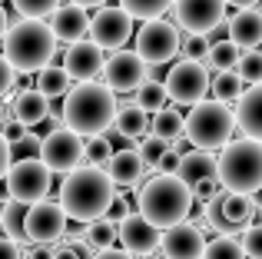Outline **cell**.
<instances>
[{
  "label": "cell",
  "mask_w": 262,
  "mask_h": 259,
  "mask_svg": "<svg viewBox=\"0 0 262 259\" xmlns=\"http://www.w3.org/2000/svg\"><path fill=\"white\" fill-rule=\"evenodd\" d=\"M116 200V186L106 176V169L100 166H80L73 173H67V180L60 183V206H63L67 220L77 223H96L106 220L110 206Z\"/></svg>",
  "instance_id": "1"
},
{
  "label": "cell",
  "mask_w": 262,
  "mask_h": 259,
  "mask_svg": "<svg viewBox=\"0 0 262 259\" xmlns=\"http://www.w3.org/2000/svg\"><path fill=\"white\" fill-rule=\"evenodd\" d=\"M116 93L106 83H80L63 97V126L73 130L77 136H103L116 123Z\"/></svg>",
  "instance_id": "2"
},
{
  "label": "cell",
  "mask_w": 262,
  "mask_h": 259,
  "mask_svg": "<svg viewBox=\"0 0 262 259\" xmlns=\"http://www.w3.org/2000/svg\"><path fill=\"white\" fill-rule=\"evenodd\" d=\"M192 203H196V200H192V189L186 186L179 176H169V173L149 176V180L140 186V193H136L140 216L146 223H153L160 233L189 220Z\"/></svg>",
  "instance_id": "3"
},
{
  "label": "cell",
  "mask_w": 262,
  "mask_h": 259,
  "mask_svg": "<svg viewBox=\"0 0 262 259\" xmlns=\"http://www.w3.org/2000/svg\"><path fill=\"white\" fill-rule=\"evenodd\" d=\"M57 53V37L43 20H17L4 37V57L13 73H40Z\"/></svg>",
  "instance_id": "4"
},
{
  "label": "cell",
  "mask_w": 262,
  "mask_h": 259,
  "mask_svg": "<svg viewBox=\"0 0 262 259\" xmlns=\"http://www.w3.org/2000/svg\"><path fill=\"white\" fill-rule=\"evenodd\" d=\"M216 180L223 186V193H243L252 196L262 189V143L256 140H232L223 146V153L216 156Z\"/></svg>",
  "instance_id": "5"
},
{
  "label": "cell",
  "mask_w": 262,
  "mask_h": 259,
  "mask_svg": "<svg viewBox=\"0 0 262 259\" xmlns=\"http://www.w3.org/2000/svg\"><path fill=\"white\" fill-rule=\"evenodd\" d=\"M232 130H236V113L219 100H203L186 113V140L196 149H223L226 143H232Z\"/></svg>",
  "instance_id": "6"
},
{
  "label": "cell",
  "mask_w": 262,
  "mask_h": 259,
  "mask_svg": "<svg viewBox=\"0 0 262 259\" xmlns=\"http://www.w3.org/2000/svg\"><path fill=\"white\" fill-rule=\"evenodd\" d=\"M206 213V226L216 229L219 236H243L252 226V216H256V200L243 193H219L216 200H209L203 206Z\"/></svg>",
  "instance_id": "7"
},
{
  "label": "cell",
  "mask_w": 262,
  "mask_h": 259,
  "mask_svg": "<svg viewBox=\"0 0 262 259\" xmlns=\"http://www.w3.org/2000/svg\"><path fill=\"white\" fill-rule=\"evenodd\" d=\"M4 183H7V193H10L13 203L33 206V203H43L47 193L53 189V173L43 166L40 156H33V160H13Z\"/></svg>",
  "instance_id": "8"
},
{
  "label": "cell",
  "mask_w": 262,
  "mask_h": 259,
  "mask_svg": "<svg viewBox=\"0 0 262 259\" xmlns=\"http://www.w3.org/2000/svg\"><path fill=\"white\" fill-rule=\"evenodd\" d=\"M183 50V37H179V27L169 20H149L136 30V53L146 67H163Z\"/></svg>",
  "instance_id": "9"
},
{
  "label": "cell",
  "mask_w": 262,
  "mask_h": 259,
  "mask_svg": "<svg viewBox=\"0 0 262 259\" xmlns=\"http://www.w3.org/2000/svg\"><path fill=\"white\" fill-rule=\"evenodd\" d=\"M163 87H166L169 100H176L179 106H196V103H203L206 93L212 90V77H209V70H206V63L179 60L176 67H169Z\"/></svg>",
  "instance_id": "10"
},
{
  "label": "cell",
  "mask_w": 262,
  "mask_h": 259,
  "mask_svg": "<svg viewBox=\"0 0 262 259\" xmlns=\"http://www.w3.org/2000/svg\"><path fill=\"white\" fill-rule=\"evenodd\" d=\"M83 153L86 143L83 136H77L73 130L57 126L40 140V160L50 173H73V169L83 166Z\"/></svg>",
  "instance_id": "11"
},
{
  "label": "cell",
  "mask_w": 262,
  "mask_h": 259,
  "mask_svg": "<svg viewBox=\"0 0 262 259\" xmlns=\"http://www.w3.org/2000/svg\"><path fill=\"white\" fill-rule=\"evenodd\" d=\"M136 37L133 30V17L123 10L120 4L116 7H100V10L90 17V40H93L100 50H123L126 40Z\"/></svg>",
  "instance_id": "12"
},
{
  "label": "cell",
  "mask_w": 262,
  "mask_h": 259,
  "mask_svg": "<svg viewBox=\"0 0 262 259\" xmlns=\"http://www.w3.org/2000/svg\"><path fill=\"white\" fill-rule=\"evenodd\" d=\"M67 233V213L60 203L43 200L27 206V220H24V240H30L33 246H50Z\"/></svg>",
  "instance_id": "13"
},
{
  "label": "cell",
  "mask_w": 262,
  "mask_h": 259,
  "mask_svg": "<svg viewBox=\"0 0 262 259\" xmlns=\"http://www.w3.org/2000/svg\"><path fill=\"white\" fill-rule=\"evenodd\" d=\"M146 80H149V67L140 60L136 50H116L113 57H106L103 83L113 93H136Z\"/></svg>",
  "instance_id": "14"
},
{
  "label": "cell",
  "mask_w": 262,
  "mask_h": 259,
  "mask_svg": "<svg viewBox=\"0 0 262 259\" xmlns=\"http://www.w3.org/2000/svg\"><path fill=\"white\" fill-rule=\"evenodd\" d=\"M173 13H176V24L183 30L209 37L226 20V0H176Z\"/></svg>",
  "instance_id": "15"
},
{
  "label": "cell",
  "mask_w": 262,
  "mask_h": 259,
  "mask_svg": "<svg viewBox=\"0 0 262 259\" xmlns=\"http://www.w3.org/2000/svg\"><path fill=\"white\" fill-rule=\"evenodd\" d=\"M103 67H106V57H103V50L93 40H80V44L67 47V53H63V70L77 83H93L103 73Z\"/></svg>",
  "instance_id": "16"
},
{
  "label": "cell",
  "mask_w": 262,
  "mask_h": 259,
  "mask_svg": "<svg viewBox=\"0 0 262 259\" xmlns=\"http://www.w3.org/2000/svg\"><path fill=\"white\" fill-rule=\"evenodd\" d=\"M160 253H163V259H203L206 236L196 223H179L173 229H163Z\"/></svg>",
  "instance_id": "17"
},
{
  "label": "cell",
  "mask_w": 262,
  "mask_h": 259,
  "mask_svg": "<svg viewBox=\"0 0 262 259\" xmlns=\"http://www.w3.org/2000/svg\"><path fill=\"white\" fill-rule=\"evenodd\" d=\"M160 240H163V233L153 223L143 220L140 213H129L120 223V243H123L120 249H126L129 256H153L160 249Z\"/></svg>",
  "instance_id": "18"
},
{
  "label": "cell",
  "mask_w": 262,
  "mask_h": 259,
  "mask_svg": "<svg viewBox=\"0 0 262 259\" xmlns=\"http://www.w3.org/2000/svg\"><path fill=\"white\" fill-rule=\"evenodd\" d=\"M50 30H53V37H57V44L63 40V44L73 47V44H80V40H86V33H90V13L83 10V7H77V4H63V7L53 10Z\"/></svg>",
  "instance_id": "19"
},
{
  "label": "cell",
  "mask_w": 262,
  "mask_h": 259,
  "mask_svg": "<svg viewBox=\"0 0 262 259\" xmlns=\"http://www.w3.org/2000/svg\"><path fill=\"white\" fill-rule=\"evenodd\" d=\"M236 130L246 136V140H256L262 143V83L249 87V90L239 97L236 103Z\"/></svg>",
  "instance_id": "20"
},
{
  "label": "cell",
  "mask_w": 262,
  "mask_h": 259,
  "mask_svg": "<svg viewBox=\"0 0 262 259\" xmlns=\"http://www.w3.org/2000/svg\"><path fill=\"white\" fill-rule=\"evenodd\" d=\"M216 173H219L216 156L206 153V149H189V153L179 156V169H176V176H179V180H183L189 189L203 186V183H212V180H216Z\"/></svg>",
  "instance_id": "21"
},
{
  "label": "cell",
  "mask_w": 262,
  "mask_h": 259,
  "mask_svg": "<svg viewBox=\"0 0 262 259\" xmlns=\"http://www.w3.org/2000/svg\"><path fill=\"white\" fill-rule=\"evenodd\" d=\"M229 40L239 50H256L262 44V13L259 10H236L226 24Z\"/></svg>",
  "instance_id": "22"
},
{
  "label": "cell",
  "mask_w": 262,
  "mask_h": 259,
  "mask_svg": "<svg viewBox=\"0 0 262 259\" xmlns=\"http://www.w3.org/2000/svg\"><path fill=\"white\" fill-rule=\"evenodd\" d=\"M106 176L113 180V186H136L146 176V163H143L140 149H116L113 160L106 163Z\"/></svg>",
  "instance_id": "23"
},
{
  "label": "cell",
  "mask_w": 262,
  "mask_h": 259,
  "mask_svg": "<svg viewBox=\"0 0 262 259\" xmlns=\"http://www.w3.org/2000/svg\"><path fill=\"white\" fill-rule=\"evenodd\" d=\"M50 117V100L33 87V90H20L13 97V120L24 126H37Z\"/></svg>",
  "instance_id": "24"
},
{
  "label": "cell",
  "mask_w": 262,
  "mask_h": 259,
  "mask_svg": "<svg viewBox=\"0 0 262 259\" xmlns=\"http://www.w3.org/2000/svg\"><path fill=\"white\" fill-rule=\"evenodd\" d=\"M113 126H116V133H120L123 140H136V136H146L149 117L136 103H123L120 110H116V123Z\"/></svg>",
  "instance_id": "25"
},
{
  "label": "cell",
  "mask_w": 262,
  "mask_h": 259,
  "mask_svg": "<svg viewBox=\"0 0 262 259\" xmlns=\"http://www.w3.org/2000/svg\"><path fill=\"white\" fill-rule=\"evenodd\" d=\"M239 47L232 44L229 37L226 40H212L209 44V57H206V70H216V73H226V70H236V63H239Z\"/></svg>",
  "instance_id": "26"
},
{
  "label": "cell",
  "mask_w": 262,
  "mask_h": 259,
  "mask_svg": "<svg viewBox=\"0 0 262 259\" xmlns=\"http://www.w3.org/2000/svg\"><path fill=\"white\" fill-rule=\"evenodd\" d=\"M149 130H153L156 140L173 143V140H179V136L186 133V117L179 110H160L153 117V123H149Z\"/></svg>",
  "instance_id": "27"
},
{
  "label": "cell",
  "mask_w": 262,
  "mask_h": 259,
  "mask_svg": "<svg viewBox=\"0 0 262 259\" xmlns=\"http://www.w3.org/2000/svg\"><path fill=\"white\" fill-rule=\"evenodd\" d=\"M37 90L43 93L47 100H60V97H67L70 93V77H67V70L63 67H47V70H40L37 73Z\"/></svg>",
  "instance_id": "28"
},
{
  "label": "cell",
  "mask_w": 262,
  "mask_h": 259,
  "mask_svg": "<svg viewBox=\"0 0 262 259\" xmlns=\"http://www.w3.org/2000/svg\"><path fill=\"white\" fill-rule=\"evenodd\" d=\"M83 240H86V246L93 249V256H96V253H103V249H113V243L120 240V226H116L113 220H96V223L86 226Z\"/></svg>",
  "instance_id": "29"
},
{
  "label": "cell",
  "mask_w": 262,
  "mask_h": 259,
  "mask_svg": "<svg viewBox=\"0 0 262 259\" xmlns=\"http://www.w3.org/2000/svg\"><path fill=\"white\" fill-rule=\"evenodd\" d=\"M166 100H169V93H166V87H163V80H146V83L140 87V90H136V100L133 103L140 106L143 113H160V110H166Z\"/></svg>",
  "instance_id": "30"
},
{
  "label": "cell",
  "mask_w": 262,
  "mask_h": 259,
  "mask_svg": "<svg viewBox=\"0 0 262 259\" xmlns=\"http://www.w3.org/2000/svg\"><path fill=\"white\" fill-rule=\"evenodd\" d=\"M176 0H120V7L129 13L133 20H143V24H149V20H163V13L173 10Z\"/></svg>",
  "instance_id": "31"
},
{
  "label": "cell",
  "mask_w": 262,
  "mask_h": 259,
  "mask_svg": "<svg viewBox=\"0 0 262 259\" xmlns=\"http://www.w3.org/2000/svg\"><path fill=\"white\" fill-rule=\"evenodd\" d=\"M243 80L236 77V70H226V73H216L212 77V97L219 100V103H239V97H243Z\"/></svg>",
  "instance_id": "32"
},
{
  "label": "cell",
  "mask_w": 262,
  "mask_h": 259,
  "mask_svg": "<svg viewBox=\"0 0 262 259\" xmlns=\"http://www.w3.org/2000/svg\"><path fill=\"white\" fill-rule=\"evenodd\" d=\"M24 220H27V206L24 203H4V209H0V226H4L7 240L20 243L24 240Z\"/></svg>",
  "instance_id": "33"
},
{
  "label": "cell",
  "mask_w": 262,
  "mask_h": 259,
  "mask_svg": "<svg viewBox=\"0 0 262 259\" xmlns=\"http://www.w3.org/2000/svg\"><path fill=\"white\" fill-rule=\"evenodd\" d=\"M236 77L249 87L262 83V50H243L239 53V63H236Z\"/></svg>",
  "instance_id": "34"
},
{
  "label": "cell",
  "mask_w": 262,
  "mask_h": 259,
  "mask_svg": "<svg viewBox=\"0 0 262 259\" xmlns=\"http://www.w3.org/2000/svg\"><path fill=\"white\" fill-rule=\"evenodd\" d=\"M203 259H246V253H243V243L236 236H216V240L206 243Z\"/></svg>",
  "instance_id": "35"
},
{
  "label": "cell",
  "mask_w": 262,
  "mask_h": 259,
  "mask_svg": "<svg viewBox=\"0 0 262 259\" xmlns=\"http://www.w3.org/2000/svg\"><path fill=\"white\" fill-rule=\"evenodd\" d=\"M10 4L20 13V20H43V17H53L60 0H10Z\"/></svg>",
  "instance_id": "36"
},
{
  "label": "cell",
  "mask_w": 262,
  "mask_h": 259,
  "mask_svg": "<svg viewBox=\"0 0 262 259\" xmlns=\"http://www.w3.org/2000/svg\"><path fill=\"white\" fill-rule=\"evenodd\" d=\"M113 143L106 140V136H93V140H86V153H83V163L86 166H100L106 169V163L113 160Z\"/></svg>",
  "instance_id": "37"
},
{
  "label": "cell",
  "mask_w": 262,
  "mask_h": 259,
  "mask_svg": "<svg viewBox=\"0 0 262 259\" xmlns=\"http://www.w3.org/2000/svg\"><path fill=\"white\" fill-rule=\"evenodd\" d=\"M206 57H209V37H203V33H186L183 37V60L206 63Z\"/></svg>",
  "instance_id": "38"
},
{
  "label": "cell",
  "mask_w": 262,
  "mask_h": 259,
  "mask_svg": "<svg viewBox=\"0 0 262 259\" xmlns=\"http://www.w3.org/2000/svg\"><path fill=\"white\" fill-rule=\"evenodd\" d=\"M169 153V143H163V140H156L153 133L146 136V140H140V156H143V163H146V169H156L160 166V160Z\"/></svg>",
  "instance_id": "39"
},
{
  "label": "cell",
  "mask_w": 262,
  "mask_h": 259,
  "mask_svg": "<svg viewBox=\"0 0 262 259\" xmlns=\"http://www.w3.org/2000/svg\"><path fill=\"white\" fill-rule=\"evenodd\" d=\"M239 243H243L246 259H262V223H256V226L246 229V233L239 236Z\"/></svg>",
  "instance_id": "40"
},
{
  "label": "cell",
  "mask_w": 262,
  "mask_h": 259,
  "mask_svg": "<svg viewBox=\"0 0 262 259\" xmlns=\"http://www.w3.org/2000/svg\"><path fill=\"white\" fill-rule=\"evenodd\" d=\"M13 80H17V73H13L10 63H7V57L0 53V97H7V93L13 90Z\"/></svg>",
  "instance_id": "41"
},
{
  "label": "cell",
  "mask_w": 262,
  "mask_h": 259,
  "mask_svg": "<svg viewBox=\"0 0 262 259\" xmlns=\"http://www.w3.org/2000/svg\"><path fill=\"white\" fill-rule=\"evenodd\" d=\"M0 133H4V140L10 143V146H17V143H20V140L27 136V126H24V123H17V120L10 117V120L4 123V130H0Z\"/></svg>",
  "instance_id": "42"
},
{
  "label": "cell",
  "mask_w": 262,
  "mask_h": 259,
  "mask_svg": "<svg viewBox=\"0 0 262 259\" xmlns=\"http://www.w3.org/2000/svg\"><path fill=\"white\" fill-rule=\"evenodd\" d=\"M179 156H183V153H179L176 146H169V153L160 160V166H156V169H160V173H169V176H176V169H179Z\"/></svg>",
  "instance_id": "43"
},
{
  "label": "cell",
  "mask_w": 262,
  "mask_h": 259,
  "mask_svg": "<svg viewBox=\"0 0 262 259\" xmlns=\"http://www.w3.org/2000/svg\"><path fill=\"white\" fill-rule=\"evenodd\" d=\"M13 166V153H10V143L4 140V133H0V180H7V169Z\"/></svg>",
  "instance_id": "44"
},
{
  "label": "cell",
  "mask_w": 262,
  "mask_h": 259,
  "mask_svg": "<svg viewBox=\"0 0 262 259\" xmlns=\"http://www.w3.org/2000/svg\"><path fill=\"white\" fill-rule=\"evenodd\" d=\"M0 259H24V253H20V243L0 236Z\"/></svg>",
  "instance_id": "45"
},
{
  "label": "cell",
  "mask_w": 262,
  "mask_h": 259,
  "mask_svg": "<svg viewBox=\"0 0 262 259\" xmlns=\"http://www.w3.org/2000/svg\"><path fill=\"white\" fill-rule=\"evenodd\" d=\"M93 259H136V256H129L126 249H116V246H113V249H103V253H96Z\"/></svg>",
  "instance_id": "46"
},
{
  "label": "cell",
  "mask_w": 262,
  "mask_h": 259,
  "mask_svg": "<svg viewBox=\"0 0 262 259\" xmlns=\"http://www.w3.org/2000/svg\"><path fill=\"white\" fill-rule=\"evenodd\" d=\"M53 253H57L53 246H33V249H30V256H27V259H53Z\"/></svg>",
  "instance_id": "47"
},
{
  "label": "cell",
  "mask_w": 262,
  "mask_h": 259,
  "mask_svg": "<svg viewBox=\"0 0 262 259\" xmlns=\"http://www.w3.org/2000/svg\"><path fill=\"white\" fill-rule=\"evenodd\" d=\"M53 259H83V256H80L73 246H57V253H53Z\"/></svg>",
  "instance_id": "48"
},
{
  "label": "cell",
  "mask_w": 262,
  "mask_h": 259,
  "mask_svg": "<svg viewBox=\"0 0 262 259\" xmlns=\"http://www.w3.org/2000/svg\"><path fill=\"white\" fill-rule=\"evenodd\" d=\"M7 30H10V24H7V10H4V4H0V40L7 37Z\"/></svg>",
  "instance_id": "49"
},
{
  "label": "cell",
  "mask_w": 262,
  "mask_h": 259,
  "mask_svg": "<svg viewBox=\"0 0 262 259\" xmlns=\"http://www.w3.org/2000/svg\"><path fill=\"white\" fill-rule=\"evenodd\" d=\"M226 4L239 7V10H252V4H259V0H226Z\"/></svg>",
  "instance_id": "50"
},
{
  "label": "cell",
  "mask_w": 262,
  "mask_h": 259,
  "mask_svg": "<svg viewBox=\"0 0 262 259\" xmlns=\"http://www.w3.org/2000/svg\"><path fill=\"white\" fill-rule=\"evenodd\" d=\"M70 4H77V7H83V10H86V7H103L106 0H70Z\"/></svg>",
  "instance_id": "51"
},
{
  "label": "cell",
  "mask_w": 262,
  "mask_h": 259,
  "mask_svg": "<svg viewBox=\"0 0 262 259\" xmlns=\"http://www.w3.org/2000/svg\"><path fill=\"white\" fill-rule=\"evenodd\" d=\"M7 120H10V117H7V106L0 103V130H4V123H7Z\"/></svg>",
  "instance_id": "52"
},
{
  "label": "cell",
  "mask_w": 262,
  "mask_h": 259,
  "mask_svg": "<svg viewBox=\"0 0 262 259\" xmlns=\"http://www.w3.org/2000/svg\"><path fill=\"white\" fill-rule=\"evenodd\" d=\"M140 259H163V256H156V253H153V256H140Z\"/></svg>",
  "instance_id": "53"
}]
</instances>
